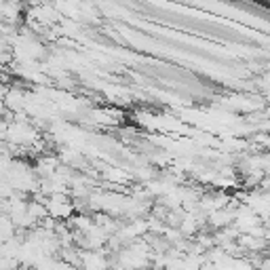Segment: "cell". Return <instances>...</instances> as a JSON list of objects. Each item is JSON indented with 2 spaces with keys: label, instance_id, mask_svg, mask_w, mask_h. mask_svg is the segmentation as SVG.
I'll use <instances>...</instances> for the list:
<instances>
[{
  "label": "cell",
  "instance_id": "1",
  "mask_svg": "<svg viewBox=\"0 0 270 270\" xmlns=\"http://www.w3.org/2000/svg\"><path fill=\"white\" fill-rule=\"evenodd\" d=\"M4 102H6V106H8V110H19V108L23 106V95L17 93L15 89H8Z\"/></svg>",
  "mask_w": 270,
  "mask_h": 270
}]
</instances>
